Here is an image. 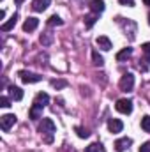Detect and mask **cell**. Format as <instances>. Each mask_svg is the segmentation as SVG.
Returning a JSON list of instances; mask_svg holds the SVG:
<instances>
[{
  "mask_svg": "<svg viewBox=\"0 0 150 152\" xmlns=\"http://www.w3.org/2000/svg\"><path fill=\"white\" fill-rule=\"evenodd\" d=\"M118 87H120L122 92H133V88H134V76L131 75V73H125L120 78Z\"/></svg>",
  "mask_w": 150,
  "mask_h": 152,
  "instance_id": "cell-1",
  "label": "cell"
},
{
  "mask_svg": "<svg viewBox=\"0 0 150 152\" xmlns=\"http://www.w3.org/2000/svg\"><path fill=\"white\" fill-rule=\"evenodd\" d=\"M39 133L41 134H46V136H53V133H55V124H53V120L51 118H42L41 122H39Z\"/></svg>",
  "mask_w": 150,
  "mask_h": 152,
  "instance_id": "cell-2",
  "label": "cell"
},
{
  "mask_svg": "<svg viewBox=\"0 0 150 152\" xmlns=\"http://www.w3.org/2000/svg\"><path fill=\"white\" fill-rule=\"evenodd\" d=\"M18 76H20V80H21L23 83H37V81L42 80V76H41V75L32 73V71H20Z\"/></svg>",
  "mask_w": 150,
  "mask_h": 152,
  "instance_id": "cell-3",
  "label": "cell"
},
{
  "mask_svg": "<svg viewBox=\"0 0 150 152\" xmlns=\"http://www.w3.org/2000/svg\"><path fill=\"white\" fill-rule=\"evenodd\" d=\"M115 108H117V112H120V113L129 115L133 112V101H131V99H118L117 104H115Z\"/></svg>",
  "mask_w": 150,
  "mask_h": 152,
  "instance_id": "cell-4",
  "label": "cell"
},
{
  "mask_svg": "<svg viewBox=\"0 0 150 152\" xmlns=\"http://www.w3.org/2000/svg\"><path fill=\"white\" fill-rule=\"evenodd\" d=\"M14 124H16V115L7 113V115L0 117V127H2V131H9Z\"/></svg>",
  "mask_w": 150,
  "mask_h": 152,
  "instance_id": "cell-5",
  "label": "cell"
},
{
  "mask_svg": "<svg viewBox=\"0 0 150 152\" xmlns=\"http://www.w3.org/2000/svg\"><path fill=\"white\" fill-rule=\"evenodd\" d=\"M131 143H133V140H131V138H127V136H125V138H118V140L115 142V149H117L118 152H124V151H127V149H129V145H131Z\"/></svg>",
  "mask_w": 150,
  "mask_h": 152,
  "instance_id": "cell-6",
  "label": "cell"
},
{
  "mask_svg": "<svg viewBox=\"0 0 150 152\" xmlns=\"http://www.w3.org/2000/svg\"><path fill=\"white\" fill-rule=\"evenodd\" d=\"M88 7H90V11H92L94 14H101V12L104 11L106 4H104L103 0H92V2L88 4Z\"/></svg>",
  "mask_w": 150,
  "mask_h": 152,
  "instance_id": "cell-7",
  "label": "cell"
},
{
  "mask_svg": "<svg viewBox=\"0 0 150 152\" xmlns=\"http://www.w3.org/2000/svg\"><path fill=\"white\" fill-rule=\"evenodd\" d=\"M48 103H50V96L46 92H39L37 96H36V99H34V104L39 106V108H44Z\"/></svg>",
  "mask_w": 150,
  "mask_h": 152,
  "instance_id": "cell-8",
  "label": "cell"
},
{
  "mask_svg": "<svg viewBox=\"0 0 150 152\" xmlns=\"http://www.w3.org/2000/svg\"><path fill=\"white\" fill-rule=\"evenodd\" d=\"M95 44H97L101 50H104V51H110V50H111V41L106 37V36H99V37L95 39Z\"/></svg>",
  "mask_w": 150,
  "mask_h": 152,
  "instance_id": "cell-9",
  "label": "cell"
},
{
  "mask_svg": "<svg viewBox=\"0 0 150 152\" xmlns=\"http://www.w3.org/2000/svg\"><path fill=\"white\" fill-rule=\"evenodd\" d=\"M108 129H110L111 133H120V131L124 129V124H122V120H118V118H110V120H108Z\"/></svg>",
  "mask_w": 150,
  "mask_h": 152,
  "instance_id": "cell-10",
  "label": "cell"
},
{
  "mask_svg": "<svg viewBox=\"0 0 150 152\" xmlns=\"http://www.w3.org/2000/svg\"><path fill=\"white\" fill-rule=\"evenodd\" d=\"M37 27H39V20L37 18H28V20L23 23V30H25V32H34Z\"/></svg>",
  "mask_w": 150,
  "mask_h": 152,
  "instance_id": "cell-11",
  "label": "cell"
},
{
  "mask_svg": "<svg viewBox=\"0 0 150 152\" xmlns=\"http://www.w3.org/2000/svg\"><path fill=\"white\" fill-rule=\"evenodd\" d=\"M16 21H18V14L14 12L7 21L2 25V28H0V30H2V32H9V30H12V28H14V25H16Z\"/></svg>",
  "mask_w": 150,
  "mask_h": 152,
  "instance_id": "cell-12",
  "label": "cell"
},
{
  "mask_svg": "<svg viewBox=\"0 0 150 152\" xmlns=\"http://www.w3.org/2000/svg\"><path fill=\"white\" fill-rule=\"evenodd\" d=\"M9 96H11V99H14V101H21V99H23V90H21L20 87L11 85V87H9Z\"/></svg>",
  "mask_w": 150,
  "mask_h": 152,
  "instance_id": "cell-13",
  "label": "cell"
},
{
  "mask_svg": "<svg viewBox=\"0 0 150 152\" xmlns=\"http://www.w3.org/2000/svg\"><path fill=\"white\" fill-rule=\"evenodd\" d=\"M131 57H133V48H124L122 51L117 53V60H118V62H125V60H129Z\"/></svg>",
  "mask_w": 150,
  "mask_h": 152,
  "instance_id": "cell-14",
  "label": "cell"
},
{
  "mask_svg": "<svg viewBox=\"0 0 150 152\" xmlns=\"http://www.w3.org/2000/svg\"><path fill=\"white\" fill-rule=\"evenodd\" d=\"M48 5H50V0H34L32 9H34L36 12H42V11L48 9Z\"/></svg>",
  "mask_w": 150,
  "mask_h": 152,
  "instance_id": "cell-15",
  "label": "cell"
},
{
  "mask_svg": "<svg viewBox=\"0 0 150 152\" xmlns=\"http://www.w3.org/2000/svg\"><path fill=\"white\" fill-rule=\"evenodd\" d=\"M39 41H41L42 46H50V44L53 42V34H51L50 30H48V32H42L41 37H39Z\"/></svg>",
  "mask_w": 150,
  "mask_h": 152,
  "instance_id": "cell-16",
  "label": "cell"
},
{
  "mask_svg": "<svg viewBox=\"0 0 150 152\" xmlns=\"http://www.w3.org/2000/svg\"><path fill=\"white\" fill-rule=\"evenodd\" d=\"M97 16H99V14H94V12L88 14V16H85V27H87V28H92V27L95 25V21H97Z\"/></svg>",
  "mask_w": 150,
  "mask_h": 152,
  "instance_id": "cell-17",
  "label": "cell"
},
{
  "mask_svg": "<svg viewBox=\"0 0 150 152\" xmlns=\"http://www.w3.org/2000/svg\"><path fill=\"white\" fill-rule=\"evenodd\" d=\"M60 25H64V20H62L60 16H57V14H53V16L48 20V27H60Z\"/></svg>",
  "mask_w": 150,
  "mask_h": 152,
  "instance_id": "cell-18",
  "label": "cell"
},
{
  "mask_svg": "<svg viewBox=\"0 0 150 152\" xmlns=\"http://www.w3.org/2000/svg\"><path fill=\"white\" fill-rule=\"evenodd\" d=\"M41 115H42V108L32 104V108H30V118L32 120H37V118H41Z\"/></svg>",
  "mask_w": 150,
  "mask_h": 152,
  "instance_id": "cell-19",
  "label": "cell"
},
{
  "mask_svg": "<svg viewBox=\"0 0 150 152\" xmlns=\"http://www.w3.org/2000/svg\"><path fill=\"white\" fill-rule=\"evenodd\" d=\"M92 60H94V66H97V67H101L103 64H104V58L99 55V51H92Z\"/></svg>",
  "mask_w": 150,
  "mask_h": 152,
  "instance_id": "cell-20",
  "label": "cell"
},
{
  "mask_svg": "<svg viewBox=\"0 0 150 152\" xmlns=\"http://www.w3.org/2000/svg\"><path fill=\"white\" fill-rule=\"evenodd\" d=\"M87 152H104V147L103 143H90L87 147Z\"/></svg>",
  "mask_w": 150,
  "mask_h": 152,
  "instance_id": "cell-21",
  "label": "cell"
},
{
  "mask_svg": "<svg viewBox=\"0 0 150 152\" xmlns=\"http://www.w3.org/2000/svg\"><path fill=\"white\" fill-rule=\"evenodd\" d=\"M51 87L57 88V90H60V88H66L67 87V81L66 80H53L51 81Z\"/></svg>",
  "mask_w": 150,
  "mask_h": 152,
  "instance_id": "cell-22",
  "label": "cell"
},
{
  "mask_svg": "<svg viewBox=\"0 0 150 152\" xmlns=\"http://www.w3.org/2000/svg\"><path fill=\"white\" fill-rule=\"evenodd\" d=\"M141 50H143V55H145V62L150 66V42H145L141 46Z\"/></svg>",
  "mask_w": 150,
  "mask_h": 152,
  "instance_id": "cell-23",
  "label": "cell"
},
{
  "mask_svg": "<svg viewBox=\"0 0 150 152\" xmlns=\"http://www.w3.org/2000/svg\"><path fill=\"white\" fill-rule=\"evenodd\" d=\"M141 129L147 131V133H150V117L149 115H145V117L141 118Z\"/></svg>",
  "mask_w": 150,
  "mask_h": 152,
  "instance_id": "cell-24",
  "label": "cell"
},
{
  "mask_svg": "<svg viewBox=\"0 0 150 152\" xmlns=\"http://www.w3.org/2000/svg\"><path fill=\"white\" fill-rule=\"evenodd\" d=\"M74 131H76V134H78L79 138H88V136H90V133H88L85 127H74Z\"/></svg>",
  "mask_w": 150,
  "mask_h": 152,
  "instance_id": "cell-25",
  "label": "cell"
},
{
  "mask_svg": "<svg viewBox=\"0 0 150 152\" xmlns=\"http://www.w3.org/2000/svg\"><path fill=\"white\" fill-rule=\"evenodd\" d=\"M0 106H2V108H9V106H11V99L5 97V96H2V97H0Z\"/></svg>",
  "mask_w": 150,
  "mask_h": 152,
  "instance_id": "cell-26",
  "label": "cell"
},
{
  "mask_svg": "<svg viewBox=\"0 0 150 152\" xmlns=\"http://www.w3.org/2000/svg\"><path fill=\"white\" fill-rule=\"evenodd\" d=\"M140 152H150V142H145V143L140 147Z\"/></svg>",
  "mask_w": 150,
  "mask_h": 152,
  "instance_id": "cell-27",
  "label": "cell"
},
{
  "mask_svg": "<svg viewBox=\"0 0 150 152\" xmlns=\"http://www.w3.org/2000/svg\"><path fill=\"white\" fill-rule=\"evenodd\" d=\"M122 5H129V7H133L134 5V0H118Z\"/></svg>",
  "mask_w": 150,
  "mask_h": 152,
  "instance_id": "cell-28",
  "label": "cell"
},
{
  "mask_svg": "<svg viewBox=\"0 0 150 152\" xmlns=\"http://www.w3.org/2000/svg\"><path fill=\"white\" fill-rule=\"evenodd\" d=\"M4 18H5V11L2 9V11H0V20H4Z\"/></svg>",
  "mask_w": 150,
  "mask_h": 152,
  "instance_id": "cell-29",
  "label": "cell"
},
{
  "mask_svg": "<svg viewBox=\"0 0 150 152\" xmlns=\"http://www.w3.org/2000/svg\"><path fill=\"white\" fill-rule=\"evenodd\" d=\"M14 2H16V4H23L25 0H14Z\"/></svg>",
  "mask_w": 150,
  "mask_h": 152,
  "instance_id": "cell-30",
  "label": "cell"
},
{
  "mask_svg": "<svg viewBox=\"0 0 150 152\" xmlns=\"http://www.w3.org/2000/svg\"><path fill=\"white\" fill-rule=\"evenodd\" d=\"M145 2V5H150V0H143Z\"/></svg>",
  "mask_w": 150,
  "mask_h": 152,
  "instance_id": "cell-31",
  "label": "cell"
},
{
  "mask_svg": "<svg viewBox=\"0 0 150 152\" xmlns=\"http://www.w3.org/2000/svg\"><path fill=\"white\" fill-rule=\"evenodd\" d=\"M149 25H150V12H149Z\"/></svg>",
  "mask_w": 150,
  "mask_h": 152,
  "instance_id": "cell-32",
  "label": "cell"
}]
</instances>
